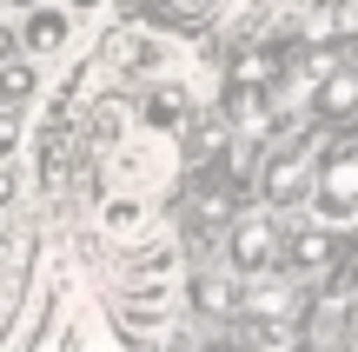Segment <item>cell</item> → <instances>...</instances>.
Segmentation results:
<instances>
[{
    "label": "cell",
    "mask_w": 358,
    "mask_h": 352,
    "mask_svg": "<svg viewBox=\"0 0 358 352\" xmlns=\"http://www.w3.org/2000/svg\"><path fill=\"white\" fill-rule=\"evenodd\" d=\"M325 34H332V40H358V0H332V13H325Z\"/></svg>",
    "instance_id": "obj_17"
},
{
    "label": "cell",
    "mask_w": 358,
    "mask_h": 352,
    "mask_svg": "<svg viewBox=\"0 0 358 352\" xmlns=\"http://www.w3.org/2000/svg\"><path fill=\"white\" fill-rule=\"evenodd\" d=\"M20 153V106H0V160Z\"/></svg>",
    "instance_id": "obj_18"
},
{
    "label": "cell",
    "mask_w": 358,
    "mask_h": 352,
    "mask_svg": "<svg viewBox=\"0 0 358 352\" xmlns=\"http://www.w3.org/2000/svg\"><path fill=\"white\" fill-rule=\"evenodd\" d=\"M60 7H73V13H100L106 0H60Z\"/></svg>",
    "instance_id": "obj_21"
},
{
    "label": "cell",
    "mask_w": 358,
    "mask_h": 352,
    "mask_svg": "<svg viewBox=\"0 0 358 352\" xmlns=\"http://www.w3.org/2000/svg\"><path fill=\"white\" fill-rule=\"evenodd\" d=\"M192 106H199L192 80H179V73H153V80H140V106H133V127L179 133V120H186Z\"/></svg>",
    "instance_id": "obj_7"
},
{
    "label": "cell",
    "mask_w": 358,
    "mask_h": 352,
    "mask_svg": "<svg viewBox=\"0 0 358 352\" xmlns=\"http://www.w3.org/2000/svg\"><path fill=\"white\" fill-rule=\"evenodd\" d=\"M312 167H319V146H312V140L279 146V153L266 160V173H259V193H266L272 206H306V193H312Z\"/></svg>",
    "instance_id": "obj_6"
},
{
    "label": "cell",
    "mask_w": 358,
    "mask_h": 352,
    "mask_svg": "<svg viewBox=\"0 0 358 352\" xmlns=\"http://www.w3.org/2000/svg\"><path fill=\"white\" fill-rule=\"evenodd\" d=\"M133 133V106L127 100H93L87 120H80V146H93V153H106L113 140H127Z\"/></svg>",
    "instance_id": "obj_13"
},
{
    "label": "cell",
    "mask_w": 358,
    "mask_h": 352,
    "mask_svg": "<svg viewBox=\"0 0 358 352\" xmlns=\"http://www.w3.org/2000/svg\"><path fill=\"white\" fill-rule=\"evenodd\" d=\"M73 7H60V0H40V7L20 13V53H34V60H60L66 47H73Z\"/></svg>",
    "instance_id": "obj_8"
},
{
    "label": "cell",
    "mask_w": 358,
    "mask_h": 352,
    "mask_svg": "<svg viewBox=\"0 0 358 352\" xmlns=\"http://www.w3.org/2000/svg\"><path fill=\"white\" fill-rule=\"evenodd\" d=\"M179 279V246L173 239H120V260H113V293H173Z\"/></svg>",
    "instance_id": "obj_4"
},
{
    "label": "cell",
    "mask_w": 358,
    "mask_h": 352,
    "mask_svg": "<svg viewBox=\"0 0 358 352\" xmlns=\"http://www.w3.org/2000/svg\"><path fill=\"white\" fill-rule=\"evenodd\" d=\"M245 313H252L259 326H292V319L306 313V293H299L292 279H279V266H272V273L252 279V293H245Z\"/></svg>",
    "instance_id": "obj_10"
},
{
    "label": "cell",
    "mask_w": 358,
    "mask_h": 352,
    "mask_svg": "<svg viewBox=\"0 0 358 352\" xmlns=\"http://www.w3.org/2000/svg\"><path fill=\"white\" fill-rule=\"evenodd\" d=\"M306 206H312V220H325V226H352L358 220V127L352 120L338 127V140L319 146Z\"/></svg>",
    "instance_id": "obj_1"
},
{
    "label": "cell",
    "mask_w": 358,
    "mask_h": 352,
    "mask_svg": "<svg viewBox=\"0 0 358 352\" xmlns=\"http://www.w3.org/2000/svg\"><path fill=\"white\" fill-rule=\"evenodd\" d=\"M192 300H199V313H213V319H226V313H239L245 306V293H239V273H206L199 286H192Z\"/></svg>",
    "instance_id": "obj_16"
},
{
    "label": "cell",
    "mask_w": 358,
    "mask_h": 352,
    "mask_svg": "<svg viewBox=\"0 0 358 352\" xmlns=\"http://www.w3.org/2000/svg\"><path fill=\"white\" fill-rule=\"evenodd\" d=\"M40 93V60L34 53H7L0 60V106H27Z\"/></svg>",
    "instance_id": "obj_15"
},
{
    "label": "cell",
    "mask_w": 358,
    "mask_h": 352,
    "mask_svg": "<svg viewBox=\"0 0 358 352\" xmlns=\"http://www.w3.org/2000/svg\"><path fill=\"white\" fill-rule=\"evenodd\" d=\"M279 260H285L279 220H272V213H239L232 233H226V266H232L239 279H259V273H272Z\"/></svg>",
    "instance_id": "obj_5"
},
{
    "label": "cell",
    "mask_w": 358,
    "mask_h": 352,
    "mask_svg": "<svg viewBox=\"0 0 358 352\" xmlns=\"http://www.w3.org/2000/svg\"><path fill=\"white\" fill-rule=\"evenodd\" d=\"M226 13V0H140V20L153 27H179V34H199Z\"/></svg>",
    "instance_id": "obj_12"
},
{
    "label": "cell",
    "mask_w": 358,
    "mask_h": 352,
    "mask_svg": "<svg viewBox=\"0 0 358 352\" xmlns=\"http://www.w3.org/2000/svg\"><path fill=\"white\" fill-rule=\"evenodd\" d=\"M179 66V47L166 40V27H153V20H133V27H120L113 40H106V73L113 80H153V73H173Z\"/></svg>",
    "instance_id": "obj_3"
},
{
    "label": "cell",
    "mask_w": 358,
    "mask_h": 352,
    "mask_svg": "<svg viewBox=\"0 0 358 352\" xmlns=\"http://www.w3.org/2000/svg\"><path fill=\"white\" fill-rule=\"evenodd\" d=\"M13 193H20V180H13V167H7V160H0V213L13 206Z\"/></svg>",
    "instance_id": "obj_19"
},
{
    "label": "cell",
    "mask_w": 358,
    "mask_h": 352,
    "mask_svg": "<svg viewBox=\"0 0 358 352\" xmlns=\"http://www.w3.org/2000/svg\"><path fill=\"white\" fill-rule=\"evenodd\" d=\"M106 186H127V193H166L173 173H179V140L153 127H133L127 140L106 146Z\"/></svg>",
    "instance_id": "obj_2"
},
{
    "label": "cell",
    "mask_w": 358,
    "mask_h": 352,
    "mask_svg": "<svg viewBox=\"0 0 358 352\" xmlns=\"http://www.w3.org/2000/svg\"><path fill=\"white\" fill-rule=\"evenodd\" d=\"M0 7H7V13H27V7H40V0H0Z\"/></svg>",
    "instance_id": "obj_22"
},
{
    "label": "cell",
    "mask_w": 358,
    "mask_h": 352,
    "mask_svg": "<svg viewBox=\"0 0 358 352\" xmlns=\"http://www.w3.org/2000/svg\"><path fill=\"white\" fill-rule=\"evenodd\" d=\"M153 233V193H127V186H106L100 199V239H140Z\"/></svg>",
    "instance_id": "obj_9"
},
{
    "label": "cell",
    "mask_w": 358,
    "mask_h": 352,
    "mask_svg": "<svg viewBox=\"0 0 358 352\" xmlns=\"http://www.w3.org/2000/svg\"><path fill=\"white\" fill-rule=\"evenodd\" d=\"M332 233H338V226H325V220L299 226V233L285 239V260H292V273H325V266H332Z\"/></svg>",
    "instance_id": "obj_14"
},
{
    "label": "cell",
    "mask_w": 358,
    "mask_h": 352,
    "mask_svg": "<svg viewBox=\"0 0 358 352\" xmlns=\"http://www.w3.org/2000/svg\"><path fill=\"white\" fill-rule=\"evenodd\" d=\"M7 53H20V34H13V27H0V60H7Z\"/></svg>",
    "instance_id": "obj_20"
},
{
    "label": "cell",
    "mask_w": 358,
    "mask_h": 352,
    "mask_svg": "<svg viewBox=\"0 0 358 352\" xmlns=\"http://www.w3.org/2000/svg\"><path fill=\"white\" fill-rule=\"evenodd\" d=\"M312 120H319V127L358 120V66H332V73L312 80Z\"/></svg>",
    "instance_id": "obj_11"
}]
</instances>
